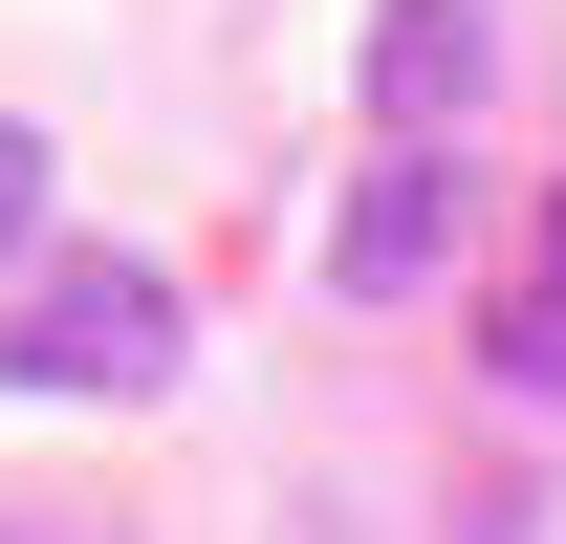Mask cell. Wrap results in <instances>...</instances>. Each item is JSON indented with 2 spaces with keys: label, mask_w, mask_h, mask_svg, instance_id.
Segmentation results:
<instances>
[{
  "label": "cell",
  "mask_w": 566,
  "mask_h": 544,
  "mask_svg": "<svg viewBox=\"0 0 566 544\" xmlns=\"http://www.w3.org/2000/svg\"><path fill=\"white\" fill-rule=\"evenodd\" d=\"M436 262H458V153L392 132V153L349 175V218H327V283H349V305H415Z\"/></svg>",
  "instance_id": "2"
},
{
  "label": "cell",
  "mask_w": 566,
  "mask_h": 544,
  "mask_svg": "<svg viewBox=\"0 0 566 544\" xmlns=\"http://www.w3.org/2000/svg\"><path fill=\"white\" fill-rule=\"evenodd\" d=\"M501 393L566 414V197H545V240H523V283H501Z\"/></svg>",
  "instance_id": "4"
},
{
  "label": "cell",
  "mask_w": 566,
  "mask_h": 544,
  "mask_svg": "<svg viewBox=\"0 0 566 544\" xmlns=\"http://www.w3.org/2000/svg\"><path fill=\"white\" fill-rule=\"evenodd\" d=\"M44 197H66V175H44V132H0V262L44 240Z\"/></svg>",
  "instance_id": "5"
},
{
  "label": "cell",
  "mask_w": 566,
  "mask_h": 544,
  "mask_svg": "<svg viewBox=\"0 0 566 544\" xmlns=\"http://www.w3.org/2000/svg\"><path fill=\"white\" fill-rule=\"evenodd\" d=\"M197 370V305H175V262H132V240H66V262H0V393H66V414H132Z\"/></svg>",
  "instance_id": "1"
},
{
  "label": "cell",
  "mask_w": 566,
  "mask_h": 544,
  "mask_svg": "<svg viewBox=\"0 0 566 544\" xmlns=\"http://www.w3.org/2000/svg\"><path fill=\"white\" fill-rule=\"evenodd\" d=\"M480 66H501L480 0H370V109H392V132H458V109H480Z\"/></svg>",
  "instance_id": "3"
},
{
  "label": "cell",
  "mask_w": 566,
  "mask_h": 544,
  "mask_svg": "<svg viewBox=\"0 0 566 544\" xmlns=\"http://www.w3.org/2000/svg\"><path fill=\"white\" fill-rule=\"evenodd\" d=\"M0 544H132V523H87V501H22V523H0Z\"/></svg>",
  "instance_id": "6"
}]
</instances>
